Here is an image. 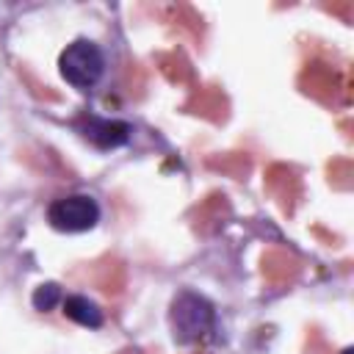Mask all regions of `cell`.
Masks as SVG:
<instances>
[{"mask_svg": "<svg viewBox=\"0 0 354 354\" xmlns=\"http://www.w3.org/2000/svg\"><path fill=\"white\" fill-rule=\"evenodd\" d=\"M169 324H171V337L177 343H196L213 329L216 313L205 296L194 290H180L171 301Z\"/></svg>", "mask_w": 354, "mask_h": 354, "instance_id": "obj_1", "label": "cell"}, {"mask_svg": "<svg viewBox=\"0 0 354 354\" xmlns=\"http://www.w3.org/2000/svg\"><path fill=\"white\" fill-rule=\"evenodd\" d=\"M61 77L75 88H91L100 83L105 72V55L102 50L88 39H75L66 44V50L58 58Z\"/></svg>", "mask_w": 354, "mask_h": 354, "instance_id": "obj_2", "label": "cell"}, {"mask_svg": "<svg viewBox=\"0 0 354 354\" xmlns=\"http://www.w3.org/2000/svg\"><path fill=\"white\" fill-rule=\"evenodd\" d=\"M47 221L61 232H86L100 221V205L88 194H69L47 207Z\"/></svg>", "mask_w": 354, "mask_h": 354, "instance_id": "obj_3", "label": "cell"}, {"mask_svg": "<svg viewBox=\"0 0 354 354\" xmlns=\"http://www.w3.org/2000/svg\"><path fill=\"white\" fill-rule=\"evenodd\" d=\"M80 133L86 141H91L100 149H113L122 147L130 138V124L119 122V119H102V116H86L80 122Z\"/></svg>", "mask_w": 354, "mask_h": 354, "instance_id": "obj_4", "label": "cell"}, {"mask_svg": "<svg viewBox=\"0 0 354 354\" xmlns=\"http://www.w3.org/2000/svg\"><path fill=\"white\" fill-rule=\"evenodd\" d=\"M64 315L80 326H88V329L102 326V310L88 296H66L64 299Z\"/></svg>", "mask_w": 354, "mask_h": 354, "instance_id": "obj_5", "label": "cell"}, {"mask_svg": "<svg viewBox=\"0 0 354 354\" xmlns=\"http://www.w3.org/2000/svg\"><path fill=\"white\" fill-rule=\"evenodd\" d=\"M58 301H61V288H58L55 282H44V285H39V288L33 290V307L41 310V313L53 310Z\"/></svg>", "mask_w": 354, "mask_h": 354, "instance_id": "obj_6", "label": "cell"}, {"mask_svg": "<svg viewBox=\"0 0 354 354\" xmlns=\"http://www.w3.org/2000/svg\"><path fill=\"white\" fill-rule=\"evenodd\" d=\"M340 354H354V351H351V348H343V351H340Z\"/></svg>", "mask_w": 354, "mask_h": 354, "instance_id": "obj_7", "label": "cell"}]
</instances>
